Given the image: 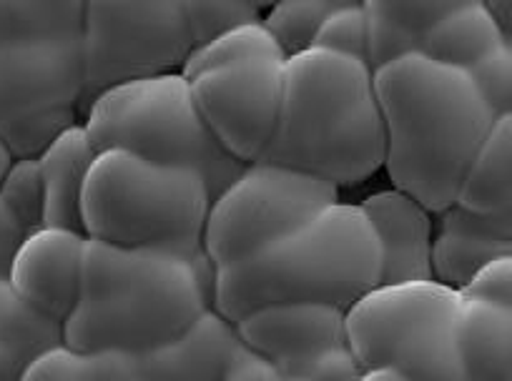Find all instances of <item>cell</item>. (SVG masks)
I'll return each mask as SVG.
<instances>
[{"label": "cell", "instance_id": "obj_23", "mask_svg": "<svg viewBox=\"0 0 512 381\" xmlns=\"http://www.w3.org/2000/svg\"><path fill=\"white\" fill-rule=\"evenodd\" d=\"M21 381H134L128 354H88L66 344H58L38 356Z\"/></svg>", "mask_w": 512, "mask_h": 381}, {"label": "cell", "instance_id": "obj_36", "mask_svg": "<svg viewBox=\"0 0 512 381\" xmlns=\"http://www.w3.org/2000/svg\"><path fill=\"white\" fill-rule=\"evenodd\" d=\"M11 163H13L11 151H8V146H6V141H3V136H0V178L6 176V171H8V166H11Z\"/></svg>", "mask_w": 512, "mask_h": 381}, {"label": "cell", "instance_id": "obj_27", "mask_svg": "<svg viewBox=\"0 0 512 381\" xmlns=\"http://www.w3.org/2000/svg\"><path fill=\"white\" fill-rule=\"evenodd\" d=\"M181 8H184L186 26L196 48L214 41L231 28L262 21L269 6L254 3V0H241V3H234V0L231 3H194L191 0V3H181Z\"/></svg>", "mask_w": 512, "mask_h": 381}, {"label": "cell", "instance_id": "obj_5", "mask_svg": "<svg viewBox=\"0 0 512 381\" xmlns=\"http://www.w3.org/2000/svg\"><path fill=\"white\" fill-rule=\"evenodd\" d=\"M83 6L0 3V136L13 158H38L81 123Z\"/></svg>", "mask_w": 512, "mask_h": 381}, {"label": "cell", "instance_id": "obj_11", "mask_svg": "<svg viewBox=\"0 0 512 381\" xmlns=\"http://www.w3.org/2000/svg\"><path fill=\"white\" fill-rule=\"evenodd\" d=\"M284 63L249 58L191 78L201 118L231 158L262 161L277 131L284 93Z\"/></svg>", "mask_w": 512, "mask_h": 381}, {"label": "cell", "instance_id": "obj_28", "mask_svg": "<svg viewBox=\"0 0 512 381\" xmlns=\"http://www.w3.org/2000/svg\"><path fill=\"white\" fill-rule=\"evenodd\" d=\"M312 48L339 53V56L354 58V61L367 63L369 66L367 18H364L362 3L342 0L337 11H332L327 18H324Z\"/></svg>", "mask_w": 512, "mask_h": 381}, {"label": "cell", "instance_id": "obj_14", "mask_svg": "<svg viewBox=\"0 0 512 381\" xmlns=\"http://www.w3.org/2000/svg\"><path fill=\"white\" fill-rule=\"evenodd\" d=\"M359 209L367 216L382 251L379 286L432 279L430 256L435 224L425 206L397 188H390L364 199Z\"/></svg>", "mask_w": 512, "mask_h": 381}, {"label": "cell", "instance_id": "obj_22", "mask_svg": "<svg viewBox=\"0 0 512 381\" xmlns=\"http://www.w3.org/2000/svg\"><path fill=\"white\" fill-rule=\"evenodd\" d=\"M63 344V321L43 314L3 286L0 294V381H21L41 354Z\"/></svg>", "mask_w": 512, "mask_h": 381}, {"label": "cell", "instance_id": "obj_8", "mask_svg": "<svg viewBox=\"0 0 512 381\" xmlns=\"http://www.w3.org/2000/svg\"><path fill=\"white\" fill-rule=\"evenodd\" d=\"M460 294L427 281L374 286L347 309V346L364 369L407 381H465L457 351Z\"/></svg>", "mask_w": 512, "mask_h": 381}, {"label": "cell", "instance_id": "obj_1", "mask_svg": "<svg viewBox=\"0 0 512 381\" xmlns=\"http://www.w3.org/2000/svg\"><path fill=\"white\" fill-rule=\"evenodd\" d=\"M392 186L430 214L455 204L462 176L497 121L462 68L412 53L374 71Z\"/></svg>", "mask_w": 512, "mask_h": 381}, {"label": "cell", "instance_id": "obj_3", "mask_svg": "<svg viewBox=\"0 0 512 381\" xmlns=\"http://www.w3.org/2000/svg\"><path fill=\"white\" fill-rule=\"evenodd\" d=\"M262 161L357 186L384 166V126L374 71L339 53L309 51L284 63L277 131Z\"/></svg>", "mask_w": 512, "mask_h": 381}, {"label": "cell", "instance_id": "obj_4", "mask_svg": "<svg viewBox=\"0 0 512 381\" xmlns=\"http://www.w3.org/2000/svg\"><path fill=\"white\" fill-rule=\"evenodd\" d=\"M382 251L359 204H332L239 264L214 269L211 304L236 324L251 311L317 301L347 311L379 286Z\"/></svg>", "mask_w": 512, "mask_h": 381}, {"label": "cell", "instance_id": "obj_10", "mask_svg": "<svg viewBox=\"0 0 512 381\" xmlns=\"http://www.w3.org/2000/svg\"><path fill=\"white\" fill-rule=\"evenodd\" d=\"M83 113L98 93L131 81L181 73L194 51L181 3L83 6ZM83 121V118H81Z\"/></svg>", "mask_w": 512, "mask_h": 381}, {"label": "cell", "instance_id": "obj_17", "mask_svg": "<svg viewBox=\"0 0 512 381\" xmlns=\"http://www.w3.org/2000/svg\"><path fill=\"white\" fill-rule=\"evenodd\" d=\"M96 156L98 151L83 123L66 128L38 156L43 178V226L83 234V188Z\"/></svg>", "mask_w": 512, "mask_h": 381}, {"label": "cell", "instance_id": "obj_20", "mask_svg": "<svg viewBox=\"0 0 512 381\" xmlns=\"http://www.w3.org/2000/svg\"><path fill=\"white\" fill-rule=\"evenodd\" d=\"M457 206L512 219V116L497 118L462 176Z\"/></svg>", "mask_w": 512, "mask_h": 381}, {"label": "cell", "instance_id": "obj_24", "mask_svg": "<svg viewBox=\"0 0 512 381\" xmlns=\"http://www.w3.org/2000/svg\"><path fill=\"white\" fill-rule=\"evenodd\" d=\"M249 58H274V61H287V56L282 53L279 43L274 41L272 33L267 31L262 21L256 23H244L239 28H231V31L221 33L214 41L204 43V46H196L194 51L186 58L184 68H181V76L184 78H196L206 71H214V68L231 66V63L249 61Z\"/></svg>", "mask_w": 512, "mask_h": 381}, {"label": "cell", "instance_id": "obj_38", "mask_svg": "<svg viewBox=\"0 0 512 381\" xmlns=\"http://www.w3.org/2000/svg\"><path fill=\"white\" fill-rule=\"evenodd\" d=\"M284 381H299V379H284Z\"/></svg>", "mask_w": 512, "mask_h": 381}, {"label": "cell", "instance_id": "obj_16", "mask_svg": "<svg viewBox=\"0 0 512 381\" xmlns=\"http://www.w3.org/2000/svg\"><path fill=\"white\" fill-rule=\"evenodd\" d=\"M432 236V279L460 291L487 261L512 254V219L485 216L452 204L440 211Z\"/></svg>", "mask_w": 512, "mask_h": 381}, {"label": "cell", "instance_id": "obj_12", "mask_svg": "<svg viewBox=\"0 0 512 381\" xmlns=\"http://www.w3.org/2000/svg\"><path fill=\"white\" fill-rule=\"evenodd\" d=\"M86 234L41 226L23 236L8 269V286L18 299L43 314L66 321L81 294Z\"/></svg>", "mask_w": 512, "mask_h": 381}, {"label": "cell", "instance_id": "obj_32", "mask_svg": "<svg viewBox=\"0 0 512 381\" xmlns=\"http://www.w3.org/2000/svg\"><path fill=\"white\" fill-rule=\"evenodd\" d=\"M219 381H284V374L267 356L256 354L249 346L241 344Z\"/></svg>", "mask_w": 512, "mask_h": 381}, {"label": "cell", "instance_id": "obj_37", "mask_svg": "<svg viewBox=\"0 0 512 381\" xmlns=\"http://www.w3.org/2000/svg\"><path fill=\"white\" fill-rule=\"evenodd\" d=\"M8 284V281H3V279H0V294H3V286H6Z\"/></svg>", "mask_w": 512, "mask_h": 381}, {"label": "cell", "instance_id": "obj_33", "mask_svg": "<svg viewBox=\"0 0 512 381\" xmlns=\"http://www.w3.org/2000/svg\"><path fill=\"white\" fill-rule=\"evenodd\" d=\"M26 234L28 231L18 224L16 216H13L11 211L3 206V201H0V279L3 281L8 279L13 254H16V249L21 246L23 236Z\"/></svg>", "mask_w": 512, "mask_h": 381}, {"label": "cell", "instance_id": "obj_29", "mask_svg": "<svg viewBox=\"0 0 512 381\" xmlns=\"http://www.w3.org/2000/svg\"><path fill=\"white\" fill-rule=\"evenodd\" d=\"M472 86L495 118L512 116V48L500 46L467 68Z\"/></svg>", "mask_w": 512, "mask_h": 381}, {"label": "cell", "instance_id": "obj_30", "mask_svg": "<svg viewBox=\"0 0 512 381\" xmlns=\"http://www.w3.org/2000/svg\"><path fill=\"white\" fill-rule=\"evenodd\" d=\"M284 379L299 381H359L364 374V366L352 354L347 344L332 346L309 359L297 361L282 369Z\"/></svg>", "mask_w": 512, "mask_h": 381}, {"label": "cell", "instance_id": "obj_9", "mask_svg": "<svg viewBox=\"0 0 512 381\" xmlns=\"http://www.w3.org/2000/svg\"><path fill=\"white\" fill-rule=\"evenodd\" d=\"M337 201L339 188L322 178L279 163H246L211 199L201 241L206 259L214 269L251 259Z\"/></svg>", "mask_w": 512, "mask_h": 381}, {"label": "cell", "instance_id": "obj_2", "mask_svg": "<svg viewBox=\"0 0 512 381\" xmlns=\"http://www.w3.org/2000/svg\"><path fill=\"white\" fill-rule=\"evenodd\" d=\"M211 291L209 259L86 239L81 294L63 321V344L88 354H144L214 309Z\"/></svg>", "mask_w": 512, "mask_h": 381}, {"label": "cell", "instance_id": "obj_19", "mask_svg": "<svg viewBox=\"0 0 512 381\" xmlns=\"http://www.w3.org/2000/svg\"><path fill=\"white\" fill-rule=\"evenodd\" d=\"M364 18H367V51L369 68L387 66L402 56L422 51L427 31L450 13L455 0L445 3H379L369 0L362 3Z\"/></svg>", "mask_w": 512, "mask_h": 381}, {"label": "cell", "instance_id": "obj_21", "mask_svg": "<svg viewBox=\"0 0 512 381\" xmlns=\"http://www.w3.org/2000/svg\"><path fill=\"white\" fill-rule=\"evenodd\" d=\"M500 46H510V43L502 38L485 3H477V0L457 3L455 0L450 13L427 31L420 56L467 71L472 63Z\"/></svg>", "mask_w": 512, "mask_h": 381}, {"label": "cell", "instance_id": "obj_15", "mask_svg": "<svg viewBox=\"0 0 512 381\" xmlns=\"http://www.w3.org/2000/svg\"><path fill=\"white\" fill-rule=\"evenodd\" d=\"M239 349L236 326L209 309L174 341L128 359L134 381H219Z\"/></svg>", "mask_w": 512, "mask_h": 381}, {"label": "cell", "instance_id": "obj_25", "mask_svg": "<svg viewBox=\"0 0 512 381\" xmlns=\"http://www.w3.org/2000/svg\"><path fill=\"white\" fill-rule=\"evenodd\" d=\"M342 0H292V3H274L264 11L262 23L272 33L287 58L309 51L322 28L324 18L337 11Z\"/></svg>", "mask_w": 512, "mask_h": 381}, {"label": "cell", "instance_id": "obj_35", "mask_svg": "<svg viewBox=\"0 0 512 381\" xmlns=\"http://www.w3.org/2000/svg\"><path fill=\"white\" fill-rule=\"evenodd\" d=\"M359 381H407V379L392 369H364L362 379Z\"/></svg>", "mask_w": 512, "mask_h": 381}, {"label": "cell", "instance_id": "obj_13", "mask_svg": "<svg viewBox=\"0 0 512 381\" xmlns=\"http://www.w3.org/2000/svg\"><path fill=\"white\" fill-rule=\"evenodd\" d=\"M347 311L317 301H287L251 311L236 321L241 344L284 369L332 346L347 344Z\"/></svg>", "mask_w": 512, "mask_h": 381}, {"label": "cell", "instance_id": "obj_7", "mask_svg": "<svg viewBox=\"0 0 512 381\" xmlns=\"http://www.w3.org/2000/svg\"><path fill=\"white\" fill-rule=\"evenodd\" d=\"M81 123L96 151L118 148L149 161L194 168L204 176L211 199L246 166L231 158L209 131L189 78L181 73L108 88L88 103Z\"/></svg>", "mask_w": 512, "mask_h": 381}, {"label": "cell", "instance_id": "obj_26", "mask_svg": "<svg viewBox=\"0 0 512 381\" xmlns=\"http://www.w3.org/2000/svg\"><path fill=\"white\" fill-rule=\"evenodd\" d=\"M0 201L26 231L43 226V178L38 158H13L0 178Z\"/></svg>", "mask_w": 512, "mask_h": 381}, {"label": "cell", "instance_id": "obj_6", "mask_svg": "<svg viewBox=\"0 0 512 381\" xmlns=\"http://www.w3.org/2000/svg\"><path fill=\"white\" fill-rule=\"evenodd\" d=\"M209 206L211 191L194 168L111 148L98 151L88 171L83 234L103 244L206 259L201 241Z\"/></svg>", "mask_w": 512, "mask_h": 381}, {"label": "cell", "instance_id": "obj_18", "mask_svg": "<svg viewBox=\"0 0 512 381\" xmlns=\"http://www.w3.org/2000/svg\"><path fill=\"white\" fill-rule=\"evenodd\" d=\"M457 351L465 381H512V309L460 296Z\"/></svg>", "mask_w": 512, "mask_h": 381}, {"label": "cell", "instance_id": "obj_34", "mask_svg": "<svg viewBox=\"0 0 512 381\" xmlns=\"http://www.w3.org/2000/svg\"><path fill=\"white\" fill-rule=\"evenodd\" d=\"M485 8H487V13L492 16V21H495V26L500 28L502 38L510 43L512 41V38H510V28H512V23H510L512 6H510V3H507V0H502V3H500V0H492V3H485Z\"/></svg>", "mask_w": 512, "mask_h": 381}, {"label": "cell", "instance_id": "obj_31", "mask_svg": "<svg viewBox=\"0 0 512 381\" xmlns=\"http://www.w3.org/2000/svg\"><path fill=\"white\" fill-rule=\"evenodd\" d=\"M457 294L500 309H512V254L487 261Z\"/></svg>", "mask_w": 512, "mask_h": 381}]
</instances>
